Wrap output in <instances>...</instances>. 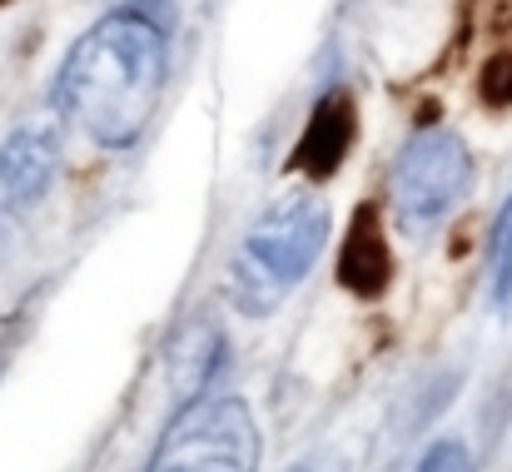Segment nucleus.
I'll use <instances>...</instances> for the list:
<instances>
[{"instance_id": "nucleus-8", "label": "nucleus", "mask_w": 512, "mask_h": 472, "mask_svg": "<svg viewBox=\"0 0 512 472\" xmlns=\"http://www.w3.org/2000/svg\"><path fill=\"white\" fill-rule=\"evenodd\" d=\"M493 299L512 318V199L493 224Z\"/></svg>"}, {"instance_id": "nucleus-11", "label": "nucleus", "mask_w": 512, "mask_h": 472, "mask_svg": "<svg viewBox=\"0 0 512 472\" xmlns=\"http://www.w3.org/2000/svg\"><path fill=\"white\" fill-rule=\"evenodd\" d=\"M294 472H314V468H294Z\"/></svg>"}, {"instance_id": "nucleus-6", "label": "nucleus", "mask_w": 512, "mask_h": 472, "mask_svg": "<svg viewBox=\"0 0 512 472\" xmlns=\"http://www.w3.org/2000/svg\"><path fill=\"white\" fill-rule=\"evenodd\" d=\"M353 130H358V115H353V95L348 90H329L314 115H309V130L299 135L294 145V169L309 174V179H329L334 169L343 164L348 145H353Z\"/></svg>"}, {"instance_id": "nucleus-5", "label": "nucleus", "mask_w": 512, "mask_h": 472, "mask_svg": "<svg viewBox=\"0 0 512 472\" xmlns=\"http://www.w3.org/2000/svg\"><path fill=\"white\" fill-rule=\"evenodd\" d=\"M339 284L358 299H378L393 284V254H388V234H383V214L378 204H363L348 219V239L339 254Z\"/></svg>"}, {"instance_id": "nucleus-4", "label": "nucleus", "mask_w": 512, "mask_h": 472, "mask_svg": "<svg viewBox=\"0 0 512 472\" xmlns=\"http://www.w3.org/2000/svg\"><path fill=\"white\" fill-rule=\"evenodd\" d=\"M468 150L448 130H418L393 164V214L403 229H433L468 189Z\"/></svg>"}, {"instance_id": "nucleus-7", "label": "nucleus", "mask_w": 512, "mask_h": 472, "mask_svg": "<svg viewBox=\"0 0 512 472\" xmlns=\"http://www.w3.org/2000/svg\"><path fill=\"white\" fill-rule=\"evenodd\" d=\"M55 174V140L40 135V130H20L0 145V184L10 189V199L20 204H35L45 194Z\"/></svg>"}, {"instance_id": "nucleus-10", "label": "nucleus", "mask_w": 512, "mask_h": 472, "mask_svg": "<svg viewBox=\"0 0 512 472\" xmlns=\"http://www.w3.org/2000/svg\"><path fill=\"white\" fill-rule=\"evenodd\" d=\"M418 472H478V468H473V453H468L458 438H443V443H433V448L423 453Z\"/></svg>"}, {"instance_id": "nucleus-3", "label": "nucleus", "mask_w": 512, "mask_h": 472, "mask_svg": "<svg viewBox=\"0 0 512 472\" xmlns=\"http://www.w3.org/2000/svg\"><path fill=\"white\" fill-rule=\"evenodd\" d=\"M150 472H259V428L239 398L194 403L170 423Z\"/></svg>"}, {"instance_id": "nucleus-2", "label": "nucleus", "mask_w": 512, "mask_h": 472, "mask_svg": "<svg viewBox=\"0 0 512 472\" xmlns=\"http://www.w3.org/2000/svg\"><path fill=\"white\" fill-rule=\"evenodd\" d=\"M329 239V204L319 194H299L284 199L279 209H269L239 244L234 264H229V299L234 309L249 318L274 314L294 284L314 269V259L324 254Z\"/></svg>"}, {"instance_id": "nucleus-1", "label": "nucleus", "mask_w": 512, "mask_h": 472, "mask_svg": "<svg viewBox=\"0 0 512 472\" xmlns=\"http://www.w3.org/2000/svg\"><path fill=\"white\" fill-rule=\"evenodd\" d=\"M165 85V35L155 20L120 10L75 40L65 55L55 105L105 150H125L145 135Z\"/></svg>"}, {"instance_id": "nucleus-9", "label": "nucleus", "mask_w": 512, "mask_h": 472, "mask_svg": "<svg viewBox=\"0 0 512 472\" xmlns=\"http://www.w3.org/2000/svg\"><path fill=\"white\" fill-rule=\"evenodd\" d=\"M478 95H483L488 110H508L512 105V50L493 55V60L483 65V75H478Z\"/></svg>"}]
</instances>
